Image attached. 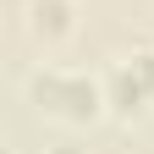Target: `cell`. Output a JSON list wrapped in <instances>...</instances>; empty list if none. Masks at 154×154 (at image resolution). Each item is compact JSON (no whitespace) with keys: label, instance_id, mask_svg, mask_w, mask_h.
I'll return each mask as SVG.
<instances>
[{"label":"cell","instance_id":"cell-1","mask_svg":"<svg viewBox=\"0 0 154 154\" xmlns=\"http://www.w3.org/2000/svg\"><path fill=\"white\" fill-rule=\"evenodd\" d=\"M28 105L38 116L66 121V127H88L99 116H110L105 77H94L83 66H38V72H28Z\"/></svg>","mask_w":154,"mask_h":154},{"label":"cell","instance_id":"cell-2","mask_svg":"<svg viewBox=\"0 0 154 154\" xmlns=\"http://www.w3.org/2000/svg\"><path fill=\"white\" fill-rule=\"evenodd\" d=\"M99 77H105V105H110V116H116V121H138V116L154 105L149 83L132 72V61H127V55H121V61H110Z\"/></svg>","mask_w":154,"mask_h":154},{"label":"cell","instance_id":"cell-3","mask_svg":"<svg viewBox=\"0 0 154 154\" xmlns=\"http://www.w3.org/2000/svg\"><path fill=\"white\" fill-rule=\"evenodd\" d=\"M28 33L38 44H66L77 33V0H28Z\"/></svg>","mask_w":154,"mask_h":154},{"label":"cell","instance_id":"cell-4","mask_svg":"<svg viewBox=\"0 0 154 154\" xmlns=\"http://www.w3.org/2000/svg\"><path fill=\"white\" fill-rule=\"evenodd\" d=\"M127 61H132V72H138L143 83H149V94H154V44H143V50H132Z\"/></svg>","mask_w":154,"mask_h":154},{"label":"cell","instance_id":"cell-5","mask_svg":"<svg viewBox=\"0 0 154 154\" xmlns=\"http://www.w3.org/2000/svg\"><path fill=\"white\" fill-rule=\"evenodd\" d=\"M44 154H88V149H83V143H50Z\"/></svg>","mask_w":154,"mask_h":154}]
</instances>
